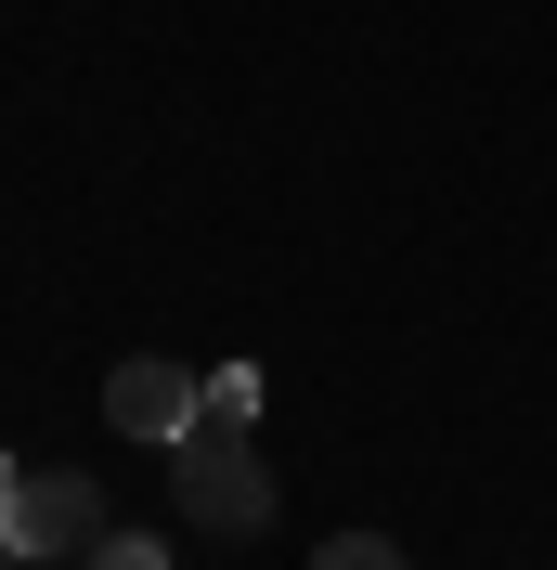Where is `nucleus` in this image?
I'll return each instance as SVG.
<instances>
[{
	"label": "nucleus",
	"instance_id": "obj_3",
	"mask_svg": "<svg viewBox=\"0 0 557 570\" xmlns=\"http://www.w3.org/2000/svg\"><path fill=\"white\" fill-rule=\"evenodd\" d=\"M195 415H208V376H182V363H156V351L105 376V428H117V441H156V454H169Z\"/></svg>",
	"mask_w": 557,
	"mask_h": 570
},
{
	"label": "nucleus",
	"instance_id": "obj_8",
	"mask_svg": "<svg viewBox=\"0 0 557 570\" xmlns=\"http://www.w3.org/2000/svg\"><path fill=\"white\" fill-rule=\"evenodd\" d=\"M27 570H91V558H27Z\"/></svg>",
	"mask_w": 557,
	"mask_h": 570
},
{
	"label": "nucleus",
	"instance_id": "obj_7",
	"mask_svg": "<svg viewBox=\"0 0 557 570\" xmlns=\"http://www.w3.org/2000/svg\"><path fill=\"white\" fill-rule=\"evenodd\" d=\"M13 480H27V466H13V454H0V519H13Z\"/></svg>",
	"mask_w": 557,
	"mask_h": 570
},
{
	"label": "nucleus",
	"instance_id": "obj_4",
	"mask_svg": "<svg viewBox=\"0 0 557 570\" xmlns=\"http://www.w3.org/2000/svg\"><path fill=\"white\" fill-rule=\"evenodd\" d=\"M260 402H273V390H260V363H208V415H221V428H260Z\"/></svg>",
	"mask_w": 557,
	"mask_h": 570
},
{
	"label": "nucleus",
	"instance_id": "obj_1",
	"mask_svg": "<svg viewBox=\"0 0 557 570\" xmlns=\"http://www.w3.org/2000/svg\"><path fill=\"white\" fill-rule=\"evenodd\" d=\"M169 505H182V532H260L273 519V454L246 441V428H221V415H195L169 441Z\"/></svg>",
	"mask_w": 557,
	"mask_h": 570
},
{
	"label": "nucleus",
	"instance_id": "obj_2",
	"mask_svg": "<svg viewBox=\"0 0 557 570\" xmlns=\"http://www.w3.org/2000/svg\"><path fill=\"white\" fill-rule=\"evenodd\" d=\"M0 532H13V558H91L105 544V480L91 466H27Z\"/></svg>",
	"mask_w": 557,
	"mask_h": 570
},
{
	"label": "nucleus",
	"instance_id": "obj_6",
	"mask_svg": "<svg viewBox=\"0 0 557 570\" xmlns=\"http://www.w3.org/2000/svg\"><path fill=\"white\" fill-rule=\"evenodd\" d=\"M91 570H169V544H143V532H105V544H91Z\"/></svg>",
	"mask_w": 557,
	"mask_h": 570
},
{
	"label": "nucleus",
	"instance_id": "obj_5",
	"mask_svg": "<svg viewBox=\"0 0 557 570\" xmlns=\"http://www.w3.org/2000/svg\"><path fill=\"white\" fill-rule=\"evenodd\" d=\"M312 570H416L389 532H338V544H312Z\"/></svg>",
	"mask_w": 557,
	"mask_h": 570
},
{
	"label": "nucleus",
	"instance_id": "obj_9",
	"mask_svg": "<svg viewBox=\"0 0 557 570\" xmlns=\"http://www.w3.org/2000/svg\"><path fill=\"white\" fill-rule=\"evenodd\" d=\"M0 570H27V558H13V532H0Z\"/></svg>",
	"mask_w": 557,
	"mask_h": 570
}]
</instances>
